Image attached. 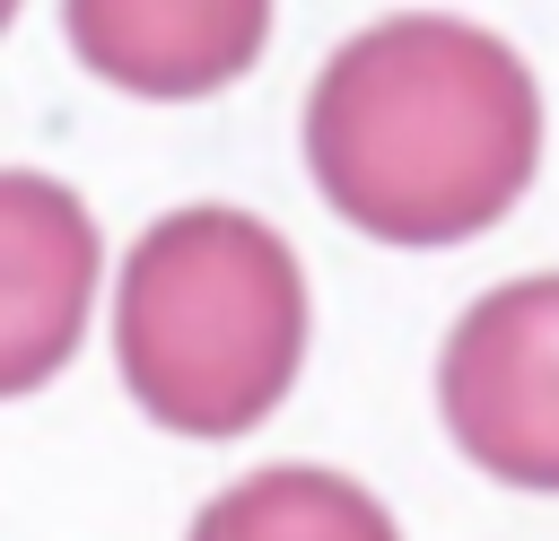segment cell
I'll list each match as a JSON object with an SVG mask.
<instances>
[{"label": "cell", "instance_id": "1", "mask_svg": "<svg viewBox=\"0 0 559 541\" xmlns=\"http://www.w3.org/2000/svg\"><path fill=\"white\" fill-rule=\"evenodd\" d=\"M306 166L358 236L419 253L463 244L498 227L542 166L533 70L463 17H384L323 61Z\"/></svg>", "mask_w": 559, "mask_h": 541}, {"label": "cell", "instance_id": "2", "mask_svg": "<svg viewBox=\"0 0 559 541\" xmlns=\"http://www.w3.org/2000/svg\"><path fill=\"white\" fill-rule=\"evenodd\" d=\"M114 358L131 401L175 436H245L280 410L306 358V270L253 209H166L114 297Z\"/></svg>", "mask_w": 559, "mask_h": 541}, {"label": "cell", "instance_id": "3", "mask_svg": "<svg viewBox=\"0 0 559 541\" xmlns=\"http://www.w3.org/2000/svg\"><path fill=\"white\" fill-rule=\"evenodd\" d=\"M437 410L480 471L559 489V270L489 288L445 332Z\"/></svg>", "mask_w": 559, "mask_h": 541}, {"label": "cell", "instance_id": "4", "mask_svg": "<svg viewBox=\"0 0 559 541\" xmlns=\"http://www.w3.org/2000/svg\"><path fill=\"white\" fill-rule=\"evenodd\" d=\"M87 297L96 218L44 175H0V393H35L79 349Z\"/></svg>", "mask_w": 559, "mask_h": 541}, {"label": "cell", "instance_id": "5", "mask_svg": "<svg viewBox=\"0 0 559 541\" xmlns=\"http://www.w3.org/2000/svg\"><path fill=\"white\" fill-rule=\"evenodd\" d=\"M70 52L131 96H210L253 70L271 9L262 0H70Z\"/></svg>", "mask_w": 559, "mask_h": 541}, {"label": "cell", "instance_id": "6", "mask_svg": "<svg viewBox=\"0 0 559 541\" xmlns=\"http://www.w3.org/2000/svg\"><path fill=\"white\" fill-rule=\"evenodd\" d=\"M192 541H402V532L358 480L314 471V462H271L218 489L192 515Z\"/></svg>", "mask_w": 559, "mask_h": 541}]
</instances>
